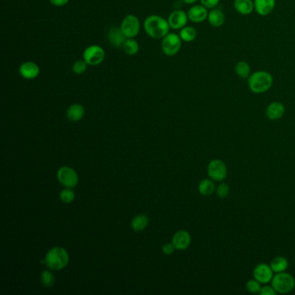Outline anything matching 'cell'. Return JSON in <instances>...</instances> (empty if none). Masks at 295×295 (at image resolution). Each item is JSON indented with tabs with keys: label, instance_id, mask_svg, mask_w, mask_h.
I'll use <instances>...</instances> for the list:
<instances>
[{
	"label": "cell",
	"instance_id": "1",
	"mask_svg": "<svg viewBox=\"0 0 295 295\" xmlns=\"http://www.w3.org/2000/svg\"><path fill=\"white\" fill-rule=\"evenodd\" d=\"M274 85L272 74L265 70L253 72L248 78V86L252 93L260 94L268 92Z\"/></svg>",
	"mask_w": 295,
	"mask_h": 295
},
{
	"label": "cell",
	"instance_id": "2",
	"mask_svg": "<svg viewBox=\"0 0 295 295\" xmlns=\"http://www.w3.org/2000/svg\"><path fill=\"white\" fill-rule=\"evenodd\" d=\"M170 28L168 20L160 16H149L144 21L145 31L151 38H164L169 33Z\"/></svg>",
	"mask_w": 295,
	"mask_h": 295
},
{
	"label": "cell",
	"instance_id": "3",
	"mask_svg": "<svg viewBox=\"0 0 295 295\" xmlns=\"http://www.w3.org/2000/svg\"><path fill=\"white\" fill-rule=\"evenodd\" d=\"M41 263H44L51 270H61L69 263V255L61 247H55L47 253L45 259Z\"/></svg>",
	"mask_w": 295,
	"mask_h": 295
},
{
	"label": "cell",
	"instance_id": "4",
	"mask_svg": "<svg viewBox=\"0 0 295 295\" xmlns=\"http://www.w3.org/2000/svg\"><path fill=\"white\" fill-rule=\"evenodd\" d=\"M271 285L277 294H289L295 288V277L287 272L277 273L273 277Z\"/></svg>",
	"mask_w": 295,
	"mask_h": 295
},
{
	"label": "cell",
	"instance_id": "5",
	"mask_svg": "<svg viewBox=\"0 0 295 295\" xmlns=\"http://www.w3.org/2000/svg\"><path fill=\"white\" fill-rule=\"evenodd\" d=\"M162 40L161 49L164 54L168 56H173L178 54L181 47H182V39L180 38L179 35L175 33H168Z\"/></svg>",
	"mask_w": 295,
	"mask_h": 295
},
{
	"label": "cell",
	"instance_id": "6",
	"mask_svg": "<svg viewBox=\"0 0 295 295\" xmlns=\"http://www.w3.org/2000/svg\"><path fill=\"white\" fill-rule=\"evenodd\" d=\"M207 172L210 179L214 181L221 182L227 178L228 168L221 159H212L207 166Z\"/></svg>",
	"mask_w": 295,
	"mask_h": 295
},
{
	"label": "cell",
	"instance_id": "7",
	"mask_svg": "<svg viewBox=\"0 0 295 295\" xmlns=\"http://www.w3.org/2000/svg\"><path fill=\"white\" fill-rule=\"evenodd\" d=\"M120 28L127 38H134L140 33V19L135 15H128L122 20Z\"/></svg>",
	"mask_w": 295,
	"mask_h": 295
},
{
	"label": "cell",
	"instance_id": "8",
	"mask_svg": "<svg viewBox=\"0 0 295 295\" xmlns=\"http://www.w3.org/2000/svg\"><path fill=\"white\" fill-rule=\"evenodd\" d=\"M105 59V51L99 45H90L87 47L83 52V60L88 65L97 66Z\"/></svg>",
	"mask_w": 295,
	"mask_h": 295
},
{
	"label": "cell",
	"instance_id": "9",
	"mask_svg": "<svg viewBox=\"0 0 295 295\" xmlns=\"http://www.w3.org/2000/svg\"><path fill=\"white\" fill-rule=\"evenodd\" d=\"M57 179L59 182L66 188H74L78 184V175L70 167L63 166L57 171Z\"/></svg>",
	"mask_w": 295,
	"mask_h": 295
},
{
	"label": "cell",
	"instance_id": "10",
	"mask_svg": "<svg viewBox=\"0 0 295 295\" xmlns=\"http://www.w3.org/2000/svg\"><path fill=\"white\" fill-rule=\"evenodd\" d=\"M274 274L275 273L270 267V264L267 263H259L253 269V277L263 285L271 283L273 277L275 276Z\"/></svg>",
	"mask_w": 295,
	"mask_h": 295
},
{
	"label": "cell",
	"instance_id": "11",
	"mask_svg": "<svg viewBox=\"0 0 295 295\" xmlns=\"http://www.w3.org/2000/svg\"><path fill=\"white\" fill-rule=\"evenodd\" d=\"M188 14L182 10H176L171 12L168 18V23L171 29L173 30H181L186 26L188 23Z\"/></svg>",
	"mask_w": 295,
	"mask_h": 295
},
{
	"label": "cell",
	"instance_id": "12",
	"mask_svg": "<svg viewBox=\"0 0 295 295\" xmlns=\"http://www.w3.org/2000/svg\"><path fill=\"white\" fill-rule=\"evenodd\" d=\"M209 9H207L203 4H195L189 9L187 12L188 18L190 22L195 23H200L204 22L208 18Z\"/></svg>",
	"mask_w": 295,
	"mask_h": 295
},
{
	"label": "cell",
	"instance_id": "13",
	"mask_svg": "<svg viewBox=\"0 0 295 295\" xmlns=\"http://www.w3.org/2000/svg\"><path fill=\"white\" fill-rule=\"evenodd\" d=\"M40 74V68L34 62L28 61L20 65L19 74L25 80H33L38 76Z\"/></svg>",
	"mask_w": 295,
	"mask_h": 295
},
{
	"label": "cell",
	"instance_id": "14",
	"mask_svg": "<svg viewBox=\"0 0 295 295\" xmlns=\"http://www.w3.org/2000/svg\"><path fill=\"white\" fill-rule=\"evenodd\" d=\"M286 108L280 101H273L266 109V116L270 121H278L284 116Z\"/></svg>",
	"mask_w": 295,
	"mask_h": 295
},
{
	"label": "cell",
	"instance_id": "15",
	"mask_svg": "<svg viewBox=\"0 0 295 295\" xmlns=\"http://www.w3.org/2000/svg\"><path fill=\"white\" fill-rule=\"evenodd\" d=\"M191 242L190 233L185 230H179L172 237V244L178 250H184L189 248Z\"/></svg>",
	"mask_w": 295,
	"mask_h": 295
},
{
	"label": "cell",
	"instance_id": "16",
	"mask_svg": "<svg viewBox=\"0 0 295 295\" xmlns=\"http://www.w3.org/2000/svg\"><path fill=\"white\" fill-rule=\"evenodd\" d=\"M255 11L261 17L270 15L276 5V0H254Z\"/></svg>",
	"mask_w": 295,
	"mask_h": 295
},
{
	"label": "cell",
	"instance_id": "17",
	"mask_svg": "<svg viewBox=\"0 0 295 295\" xmlns=\"http://www.w3.org/2000/svg\"><path fill=\"white\" fill-rule=\"evenodd\" d=\"M225 13L219 8L210 9L208 15V22L212 27L219 28L222 26L225 23Z\"/></svg>",
	"mask_w": 295,
	"mask_h": 295
},
{
	"label": "cell",
	"instance_id": "18",
	"mask_svg": "<svg viewBox=\"0 0 295 295\" xmlns=\"http://www.w3.org/2000/svg\"><path fill=\"white\" fill-rule=\"evenodd\" d=\"M108 39L110 44H112L113 47L121 48L123 47L126 40L128 38L125 37L121 28L112 27L109 29L108 32Z\"/></svg>",
	"mask_w": 295,
	"mask_h": 295
},
{
	"label": "cell",
	"instance_id": "19",
	"mask_svg": "<svg viewBox=\"0 0 295 295\" xmlns=\"http://www.w3.org/2000/svg\"><path fill=\"white\" fill-rule=\"evenodd\" d=\"M234 8L240 15L249 16L255 11L254 0H235Z\"/></svg>",
	"mask_w": 295,
	"mask_h": 295
},
{
	"label": "cell",
	"instance_id": "20",
	"mask_svg": "<svg viewBox=\"0 0 295 295\" xmlns=\"http://www.w3.org/2000/svg\"><path fill=\"white\" fill-rule=\"evenodd\" d=\"M85 113L83 106L81 104H73L67 110V118L71 121H79L82 120Z\"/></svg>",
	"mask_w": 295,
	"mask_h": 295
},
{
	"label": "cell",
	"instance_id": "21",
	"mask_svg": "<svg viewBox=\"0 0 295 295\" xmlns=\"http://www.w3.org/2000/svg\"><path fill=\"white\" fill-rule=\"evenodd\" d=\"M217 186L211 179H204L198 184V191L203 196H210L216 192Z\"/></svg>",
	"mask_w": 295,
	"mask_h": 295
},
{
	"label": "cell",
	"instance_id": "22",
	"mask_svg": "<svg viewBox=\"0 0 295 295\" xmlns=\"http://www.w3.org/2000/svg\"><path fill=\"white\" fill-rule=\"evenodd\" d=\"M235 73L237 76L241 79H248L250 76L251 73V67L249 62L246 61H239L235 65Z\"/></svg>",
	"mask_w": 295,
	"mask_h": 295
},
{
	"label": "cell",
	"instance_id": "23",
	"mask_svg": "<svg viewBox=\"0 0 295 295\" xmlns=\"http://www.w3.org/2000/svg\"><path fill=\"white\" fill-rule=\"evenodd\" d=\"M289 266L288 259L284 257H276L273 259L270 267L275 274L277 273L286 272Z\"/></svg>",
	"mask_w": 295,
	"mask_h": 295
},
{
	"label": "cell",
	"instance_id": "24",
	"mask_svg": "<svg viewBox=\"0 0 295 295\" xmlns=\"http://www.w3.org/2000/svg\"><path fill=\"white\" fill-rule=\"evenodd\" d=\"M198 36V32L196 29L192 26H184L179 31V37L182 39L183 42L190 43L194 41Z\"/></svg>",
	"mask_w": 295,
	"mask_h": 295
},
{
	"label": "cell",
	"instance_id": "25",
	"mask_svg": "<svg viewBox=\"0 0 295 295\" xmlns=\"http://www.w3.org/2000/svg\"><path fill=\"white\" fill-rule=\"evenodd\" d=\"M148 224H149V220H148V217L142 214L136 216L132 219V222H131V226L134 231L144 230L148 227Z\"/></svg>",
	"mask_w": 295,
	"mask_h": 295
},
{
	"label": "cell",
	"instance_id": "26",
	"mask_svg": "<svg viewBox=\"0 0 295 295\" xmlns=\"http://www.w3.org/2000/svg\"><path fill=\"white\" fill-rule=\"evenodd\" d=\"M122 48L126 52V54H128L129 55H134L140 51L139 43H137V41L133 38L127 39Z\"/></svg>",
	"mask_w": 295,
	"mask_h": 295
},
{
	"label": "cell",
	"instance_id": "27",
	"mask_svg": "<svg viewBox=\"0 0 295 295\" xmlns=\"http://www.w3.org/2000/svg\"><path fill=\"white\" fill-rule=\"evenodd\" d=\"M261 285L262 284L260 283L255 278H253L251 280H249L247 281V283H246V289L250 294L257 295V294H260V289L262 288Z\"/></svg>",
	"mask_w": 295,
	"mask_h": 295
},
{
	"label": "cell",
	"instance_id": "28",
	"mask_svg": "<svg viewBox=\"0 0 295 295\" xmlns=\"http://www.w3.org/2000/svg\"><path fill=\"white\" fill-rule=\"evenodd\" d=\"M55 278L50 271H43L41 275V282L45 288H51L55 284Z\"/></svg>",
	"mask_w": 295,
	"mask_h": 295
},
{
	"label": "cell",
	"instance_id": "29",
	"mask_svg": "<svg viewBox=\"0 0 295 295\" xmlns=\"http://www.w3.org/2000/svg\"><path fill=\"white\" fill-rule=\"evenodd\" d=\"M229 192H230V188L229 184L226 183H221L216 189V194L218 198L221 199L227 198L229 195Z\"/></svg>",
	"mask_w": 295,
	"mask_h": 295
},
{
	"label": "cell",
	"instance_id": "30",
	"mask_svg": "<svg viewBox=\"0 0 295 295\" xmlns=\"http://www.w3.org/2000/svg\"><path fill=\"white\" fill-rule=\"evenodd\" d=\"M74 197H75V195H74V191L70 190V188L62 190L60 193V199L65 203L73 202Z\"/></svg>",
	"mask_w": 295,
	"mask_h": 295
},
{
	"label": "cell",
	"instance_id": "31",
	"mask_svg": "<svg viewBox=\"0 0 295 295\" xmlns=\"http://www.w3.org/2000/svg\"><path fill=\"white\" fill-rule=\"evenodd\" d=\"M88 63L84 60H78L74 62L72 66V70L75 74H82L87 70Z\"/></svg>",
	"mask_w": 295,
	"mask_h": 295
},
{
	"label": "cell",
	"instance_id": "32",
	"mask_svg": "<svg viewBox=\"0 0 295 295\" xmlns=\"http://www.w3.org/2000/svg\"><path fill=\"white\" fill-rule=\"evenodd\" d=\"M260 295H277V292L276 291V289L273 288L272 285H266L265 284L264 287H262L260 289Z\"/></svg>",
	"mask_w": 295,
	"mask_h": 295
},
{
	"label": "cell",
	"instance_id": "33",
	"mask_svg": "<svg viewBox=\"0 0 295 295\" xmlns=\"http://www.w3.org/2000/svg\"><path fill=\"white\" fill-rule=\"evenodd\" d=\"M199 1L203 6H205L207 9L210 10V9L217 7L221 0H199Z\"/></svg>",
	"mask_w": 295,
	"mask_h": 295
},
{
	"label": "cell",
	"instance_id": "34",
	"mask_svg": "<svg viewBox=\"0 0 295 295\" xmlns=\"http://www.w3.org/2000/svg\"><path fill=\"white\" fill-rule=\"evenodd\" d=\"M175 249H175L174 245L172 244V242H171V243H166V244L164 245L162 251L165 255L170 256L174 252Z\"/></svg>",
	"mask_w": 295,
	"mask_h": 295
},
{
	"label": "cell",
	"instance_id": "35",
	"mask_svg": "<svg viewBox=\"0 0 295 295\" xmlns=\"http://www.w3.org/2000/svg\"><path fill=\"white\" fill-rule=\"evenodd\" d=\"M49 1H50V3L52 5L56 6V7L64 6V5H66L70 2V0H49Z\"/></svg>",
	"mask_w": 295,
	"mask_h": 295
},
{
	"label": "cell",
	"instance_id": "36",
	"mask_svg": "<svg viewBox=\"0 0 295 295\" xmlns=\"http://www.w3.org/2000/svg\"><path fill=\"white\" fill-rule=\"evenodd\" d=\"M184 3H185L187 4H193L198 2V0H182Z\"/></svg>",
	"mask_w": 295,
	"mask_h": 295
}]
</instances>
